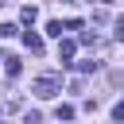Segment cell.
<instances>
[{"mask_svg": "<svg viewBox=\"0 0 124 124\" xmlns=\"http://www.w3.org/2000/svg\"><path fill=\"white\" fill-rule=\"evenodd\" d=\"M58 89H62V78H58V74H39V78L31 81V93H35V97H43V101L58 97Z\"/></svg>", "mask_w": 124, "mask_h": 124, "instance_id": "6da1fadb", "label": "cell"}, {"mask_svg": "<svg viewBox=\"0 0 124 124\" xmlns=\"http://www.w3.org/2000/svg\"><path fill=\"white\" fill-rule=\"evenodd\" d=\"M23 46H27L31 54H43V35H35V31H23Z\"/></svg>", "mask_w": 124, "mask_h": 124, "instance_id": "7a4b0ae2", "label": "cell"}, {"mask_svg": "<svg viewBox=\"0 0 124 124\" xmlns=\"http://www.w3.org/2000/svg\"><path fill=\"white\" fill-rule=\"evenodd\" d=\"M74 50H78V43H74V39H62V43H58V58H62V66L74 58Z\"/></svg>", "mask_w": 124, "mask_h": 124, "instance_id": "3957f363", "label": "cell"}, {"mask_svg": "<svg viewBox=\"0 0 124 124\" xmlns=\"http://www.w3.org/2000/svg\"><path fill=\"white\" fill-rule=\"evenodd\" d=\"M4 70H8V78H19V74H23V62H19L16 54H4Z\"/></svg>", "mask_w": 124, "mask_h": 124, "instance_id": "277c9868", "label": "cell"}, {"mask_svg": "<svg viewBox=\"0 0 124 124\" xmlns=\"http://www.w3.org/2000/svg\"><path fill=\"white\" fill-rule=\"evenodd\" d=\"M19 19H23V23H35V19H39V8H35V4H23V8H19Z\"/></svg>", "mask_w": 124, "mask_h": 124, "instance_id": "5b68a950", "label": "cell"}, {"mask_svg": "<svg viewBox=\"0 0 124 124\" xmlns=\"http://www.w3.org/2000/svg\"><path fill=\"white\" fill-rule=\"evenodd\" d=\"M78 43H81V46H101L97 31H81V35H78Z\"/></svg>", "mask_w": 124, "mask_h": 124, "instance_id": "8992f818", "label": "cell"}, {"mask_svg": "<svg viewBox=\"0 0 124 124\" xmlns=\"http://www.w3.org/2000/svg\"><path fill=\"white\" fill-rule=\"evenodd\" d=\"M66 66H74V70H81V74H93V70H97L93 58H89V62H66Z\"/></svg>", "mask_w": 124, "mask_h": 124, "instance_id": "52a82bcc", "label": "cell"}, {"mask_svg": "<svg viewBox=\"0 0 124 124\" xmlns=\"http://www.w3.org/2000/svg\"><path fill=\"white\" fill-rule=\"evenodd\" d=\"M46 35H58L62 39V19H46Z\"/></svg>", "mask_w": 124, "mask_h": 124, "instance_id": "ba28073f", "label": "cell"}, {"mask_svg": "<svg viewBox=\"0 0 124 124\" xmlns=\"http://www.w3.org/2000/svg\"><path fill=\"white\" fill-rule=\"evenodd\" d=\"M54 112H58V120H74V105H58Z\"/></svg>", "mask_w": 124, "mask_h": 124, "instance_id": "9c48e42d", "label": "cell"}, {"mask_svg": "<svg viewBox=\"0 0 124 124\" xmlns=\"http://www.w3.org/2000/svg\"><path fill=\"white\" fill-rule=\"evenodd\" d=\"M16 31H19V27H16V23H0V39H12V35H16Z\"/></svg>", "mask_w": 124, "mask_h": 124, "instance_id": "30bf717a", "label": "cell"}, {"mask_svg": "<svg viewBox=\"0 0 124 124\" xmlns=\"http://www.w3.org/2000/svg\"><path fill=\"white\" fill-rule=\"evenodd\" d=\"M112 120H116V124L124 120V101H120V105H112Z\"/></svg>", "mask_w": 124, "mask_h": 124, "instance_id": "8fae6325", "label": "cell"}, {"mask_svg": "<svg viewBox=\"0 0 124 124\" xmlns=\"http://www.w3.org/2000/svg\"><path fill=\"white\" fill-rule=\"evenodd\" d=\"M39 120H43L39 112H27V116H23V124H39Z\"/></svg>", "mask_w": 124, "mask_h": 124, "instance_id": "7c38bea8", "label": "cell"}, {"mask_svg": "<svg viewBox=\"0 0 124 124\" xmlns=\"http://www.w3.org/2000/svg\"><path fill=\"white\" fill-rule=\"evenodd\" d=\"M116 39H124V16L116 19Z\"/></svg>", "mask_w": 124, "mask_h": 124, "instance_id": "4fadbf2b", "label": "cell"}, {"mask_svg": "<svg viewBox=\"0 0 124 124\" xmlns=\"http://www.w3.org/2000/svg\"><path fill=\"white\" fill-rule=\"evenodd\" d=\"M97 4H112V0H97Z\"/></svg>", "mask_w": 124, "mask_h": 124, "instance_id": "5bb4252c", "label": "cell"}, {"mask_svg": "<svg viewBox=\"0 0 124 124\" xmlns=\"http://www.w3.org/2000/svg\"><path fill=\"white\" fill-rule=\"evenodd\" d=\"M0 62H4V58H0Z\"/></svg>", "mask_w": 124, "mask_h": 124, "instance_id": "9a60e30c", "label": "cell"}]
</instances>
